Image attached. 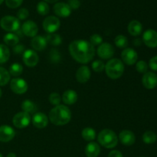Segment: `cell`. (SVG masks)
<instances>
[{"instance_id": "8", "label": "cell", "mask_w": 157, "mask_h": 157, "mask_svg": "<svg viewBox=\"0 0 157 157\" xmlns=\"http://www.w3.org/2000/svg\"><path fill=\"white\" fill-rule=\"evenodd\" d=\"M10 88L12 91L17 94H23L28 90L29 86L24 79L20 78H15L11 80Z\"/></svg>"}, {"instance_id": "38", "label": "cell", "mask_w": 157, "mask_h": 157, "mask_svg": "<svg viewBox=\"0 0 157 157\" xmlns=\"http://www.w3.org/2000/svg\"><path fill=\"white\" fill-rule=\"evenodd\" d=\"M89 42L92 44L93 46L96 45H101L103 43V38L98 34H94L90 36V41Z\"/></svg>"}, {"instance_id": "27", "label": "cell", "mask_w": 157, "mask_h": 157, "mask_svg": "<svg viewBox=\"0 0 157 157\" xmlns=\"http://www.w3.org/2000/svg\"><path fill=\"white\" fill-rule=\"evenodd\" d=\"M143 141L146 144H153L156 142L157 135L153 131L148 130L146 131L143 135Z\"/></svg>"}, {"instance_id": "46", "label": "cell", "mask_w": 157, "mask_h": 157, "mask_svg": "<svg viewBox=\"0 0 157 157\" xmlns=\"http://www.w3.org/2000/svg\"><path fill=\"white\" fill-rule=\"evenodd\" d=\"M58 0H44V2L47 3H55V2H57Z\"/></svg>"}, {"instance_id": "11", "label": "cell", "mask_w": 157, "mask_h": 157, "mask_svg": "<svg viewBox=\"0 0 157 157\" xmlns=\"http://www.w3.org/2000/svg\"><path fill=\"white\" fill-rule=\"evenodd\" d=\"M98 55L104 60L110 59L114 55V48L107 42H103L98 48Z\"/></svg>"}, {"instance_id": "15", "label": "cell", "mask_w": 157, "mask_h": 157, "mask_svg": "<svg viewBox=\"0 0 157 157\" xmlns=\"http://www.w3.org/2000/svg\"><path fill=\"white\" fill-rule=\"evenodd\" d=\"M15 131L10 126H0V142H9L15 137Z\"/></svg>"}, {"instance_id": "44", "label": "cell", "mask_w": 157, "mask_h": 157, "mask_svg": "<svg viewBox=\"0 0 157 157\" xmlns=\"http://www.w3.org/2000/svg\"><path fill=\"white\" fill-rule=\"evenodd\" d=\"M107 157H124L121 152H120L119 150H112L111 152H110V153L108 154Z\"/></svg>"}, {"instance_id": "31", "label": "cell", "mask_w": 157, "mask_h": 157, "mask_svg": "<svg viewBox=\"0 0 157 157\" xmlns=\"http://www.w3.org/2000/svg\"><path fill=\"white\" fill-rule=\"evenodd\" d=\"M23 71V67L18 63H14L9 67V74L14 77H18L21 75Z\"/></svg>"}, {"instance_id": "20", "label": "cell", "mask_w": 157, "mask_h": 157, "mask_svg": "<svg viewBox=\"0 0 157 157\" xmlns=\"http://www.w3.org/2000/svg\"><path fill=\"white\" fill-rule=\"evenodd\" d=\"M47 39L41 35H36L32 39V47L35 51H43L47 46Z\"/></svg>"}, {"instance_id": "13", "label": "cell", "mask_w": 157, "mask_h": 157, "mask_svg": "<svg viewBox=\"0 0 157 157\" xmlns=\"http://www.w3.org/2000/svg\"><path fill=\"white\" fill-rule=\"evenodd\" d=\"M142 83L144 87L149 90L154 89L157 86V75L154 72L147 71L144 74L142 78Z\"/></svg>"}, {"instance_id": "48", "label": "cell", "mask_w": 157, "mask_h": 157, "mask_svg": "<svg viewBox=\"0 0 157 157\" xmlns=\"http://www.w3.org/2000/svg\"><path fill=\"white\" fill-rule=\"evenodd\" d=\"M2 95V90H1V89H0V98H1Z\"/></svg>"}, {"instance_id": "49", "label": "cell", "mask_w": 157, "mask_h": 157, "mask_svg": "<svg viewBox=\"0 0 157 157\" xmlns=\"http://www.w3.org/2000/svg\"><path fill=\"white\" fill-rule=\"evenodd\" d=\"M3 2H4V0H0V5H1Z\"/></svg>"}, {"instance_id": "17", "label": "cell", "mask_w": 157, "mask_h": 157, "mask_svg": "<svg viewBox=\"0 0 157 157\" xmlns=\"http://www.w3.org/2000/svg\"><path fill=\"white\" fill-rule=\"evenodd\" d=\"M53 10L55 15L61 18H67L71 13V9L69 7L67 3L58 2L54 6Z\"/></svg>"}, {"instance_id": "1", "label": "cell", "mask_w": 157, "mask_h": 157, "mask_svg": "<svg viewBox=\"0 0 157 157\" xmlns=\"http://www.w3.org/2000/svg\"><path fill=\"white\" fill-rule=\"evenodd\" d=\"M68 48L72 58L81 64H87L94 58V46L86 40H75Z\"/></svg>"}, {"instance_id": "30", "label": "cell", "mask_w": 157, "mask_h": 157, "mask_svg": "<svg viewBox=\"0 0 157 157\" xmlns=\"http://www.w3.org/2000/svg\"><path fill=\"white\" fill-rule=\"evenodd\" d=\"M21 109H22L23 111L28 113H33L35 110V108H36L35 103L32 102L30 100H25V101H23V102L21 103Z\"/></svg>"}, {"instance_id": "35", "label": "cell", "mask_w": 157, "mask_h": 157, "mask_svg": "<svg viewBox=\"0 0 157 157\" xmlns=\"http://www.w3.org/2000/svg\"><path fill=\"white\" fill-rule=\"evenodd\" d=\"M91 66L93 70L98 73H101L105 68V64H104V61L101 60H96V61H93Z\"/></svg>"}, {"instance_id": "18", "label": "cell", "mask_w": 157, "mask_h": 157, "mask_svg": "<svg viewBox=\"0 0 157 157\" xmlns=\"http://www.w3.org/2000/svg\"><path fill=\"white\" fill-rule=\"evenodd\" d=\"M32 124L34 127L38 129H44L45 128L48 124V119L46 114L44 113L38 112L34 114L32 117Z\"/></svg>"}, {"instance_id": "36", "label": "cell", "mask_w": 157, "mask_h": 157, "mask_svg": "<svg viewBox=\"0 0 157 157\" xmlns=\"http://www.w3.org/2000/svg\"><path fill=\"white\" fill-rule=\"evenodd\" d=\"M136 69L139 73L140 74H145L147 72L148 70V64L145 61H139L136 62Z\"/></svg>"}, {"instance_id": "32", "label": "cell", "mask_w": 157, "mask_h": 157, "mask_svg": "<svg viewBox=\"0 0 157 157\" xmlns=\"http://www.w3.org/2000/svg\"><path fill=\"white\" fill-rule=\"evenodd\" d=\"M115 44L117 47L120 48H126L128 44V39L127 37L124 35H119L115 38L114 39Z\"/></svg>"}, {"instance_id": "33", "label": "cell", "mask_w": 157, "mask_h": 157, "mask_svg": "<svg viewBox=\"0 0 157 157\" xmlns=\"http://www.w3.org/2000/svg\"><path fill=\"white\" fill-rule=\"evenodd\" d=\"M49 10V6L48 5L47 2H45L44 1L39 2L37 5V12L39 15H46L48 14Z\"/></svg>"}, {"instance_id": "3", "label": "cell", "mask_w": 157, "mask_h": 157, "mask_svg": "<svg viewBox=\"0 0 157 157\" xmlns=\"http://www.w3.org/2000/svg\"><path fill=\"white\" fill-rule=\"evenodd\" d=\"M106 75L113 80L118 79L123 75L124 71V63L118 58H112L105 64Z\"/></svg>"}, {"instance_id": "5", "label": "cell", "mask_w": 157, "mask_h": 157, "mask_svg": "<svg viewBox=\"0 0 157 157\" xmlns=\"http://www.w3.org/2000/svg\"><path fill=\"white\" fill-rule=\"evenodd\" d=\"M0 26L5 31L9 32H15L19 29L20 21L16 17L6 15L0 20Z\"/></svg>"}, {"instance_id": "22", "label": "cell", "mask_w": 157, "mask_h": 157, "mask_svg": "<svg viewBox=\"0 0 157 157\" xmlns=\"http://www.w3.org/2000/svg\"><path fill=\"white\" fill-rule=\"evenodd\" d=\"M84 152L87 157H98L101 153V147L97 143L90 142L86 146Z\"/></svg>"}, {"instance_id": "42", "label": "cell", "mask_w": 157, "mask_h": 157, "mask_svg": "<svg viewBox=\"0 0 157 157\" xmlns=\"http://www.w3.org/2000/svg\"><path fill=\"white\" fill-rule=\"evenodd\" d=\"M149 67L154 71H157V55L150 58L149 61Z\"/></svg>"}, {"instance_id": "14", "label": "cell", "mask_w": 157, "mask_h": 157, "mask_svg": "<svg viewBox=\"0 0 157 157\" xmlns=\"http://www.w3.org/2000/svg\"><path fill=\"white\" fill-rule=\"evenodd\" d=\"M21 31L26 36L34 38L35 36H36L37 33H38V28L36 23L34 22L33 21L29 20L23 23L22 26H21Z\"/></svg>"}, {"instance_id": "37", "label": "cell", "mask_w": 157, "mask_h": 157, "mask_svg": "<svg viewBox=\"0 0 157 157\" xmlns=\"http://www.w3.org/2000/svg\"><path fill=\"white\" fill-rule=\"evenodd\" d=\"M49 101L51 104L54 106H58L59 105L61 101V97L60 96L59 94L56 93V92H53L50 94L49 96Z\"/></svg>"}, {"instance_id": "51", "label": "cell", "mask_w": 157, "mask_h": 157, "mask_svg": "<svg viewBox=\"0 0 157 157\" xmlns=\"http://www.w3.org/2000/svg\"><path fill=\"white\" fill-rule=\"evenodd\" d=\"M141 157H144V156H141Z\"/></svg>"}, {"instance_id": "28", "label": "cell", "mask_w": 157, "mask_h": 157, "mask_svg": "<svg viewBox=\"0 0 157 157\" xmlns=\"http://www.w3.org/2000/svg\"><path fill=\"white\" fill-rule=\"evenodd\" d=\"M45 38L47 39V42L52 44V45L58 46L62 43V38H61V35H58V34H48V35H47V36Z\"/></svg>"}, {"instance_id": "19", "label": "cell", "mask_w": 157, "mask_h": 157, "mask_svg": "<svg viewBox=\"0 0 157 157\" xmlns=\"http://www.w3.org/2000/svg\"><path fill=\"white\" fill-rule=\"evenodd\" d=\"M90 71L87 66H81L76 72V79L78 82L84 84L87 82L90 78Z\"/></svg>"}, {"instance_id": "10", "label": "cell", "mask_w": 157, "mask_h": 157, "mask_svg": "<svg viewBox=\"0 0 157 157\" xmlns=\"http://www.w3.org/2000/svg\"><path fill=\"white\" fill-rule=\"evenodd\" d=\"M143 41L150 48H157V32L154 29H147L143 35Z\"/></svg>"}, {"instance_id": "45", "label": "cell", "mask_w": 157, "mask_h": 157, "mask_svg": "<svg viewBox=\"0 0 157 157\" xmlns=\"http://www.w3.org/2000/svg\"><path fill=\"white\" fill-rule=\"evenodd\" d=\"M133 44H134L135 45H136V46L140 45V44H141V41H140V39H136V40H134V43H133Z\"/></svg>"}, {"instance_id": "16", "label": "cell", "mask_w": 157, "mask_h": 157, "mask_svg": "<svg viewBox=\"0 0 157 157\" xmlns=\"http://www.w3.org/2000/svg\"><path fill=\"white\" fill-rule=\"evenodd\" d=\"M118 140L124 146L130 147V146H132L133 144H135V142H136V136H135L134 133L132 131H130V130H124L120 133Z\"/></svg>"}, {"instance_id": "2", "label": "cell", "mask_w": 157, "mask_h": 157, "mask_svg": "<svg viewBox=\"0 0 157 157\" xmlns=\"http://www.w3.org/2000/svg\"><path fill=\"white\" fill-rule=\"evenodd\" d=\"M48 117L51 122L55 125L63 126L70 122L71 112L66 105L59 104L51 110Z\"/></svg>"}, {"instance_id": "25", "label": "cell", "mask_w": 157, "mask_h": 157, "mask_svg": "<svg viewBox=\"0 0 157 157\" xmlns=\"http://www.w3.org/2000/svg\"><path fill=\"white\" fill-rule=\"evenodd\" d=\"M83 139L88 142H92L96 138V131L91 127H86L81 132Z\"/></svg>"}, {"instance_id": "23", "label": "cell", "mask_w": 157, "mask_h": 157, "mask_svg": "<svg viewBox=\"0 0 157 157\" xmlns=\"http://www.w3.org/2000/svg\"><path fill=\"white\" fill-rule=\"evenodd\" d=\"M128 32L132 36H138L143 32V25L137 20H133L128 25Z\"/></svg>"}, {"instance_id": "7", "label": "cell", "mask_w": 157, "mask_h": 157, "mask_svg": "<svg viewBox=\"0 0 157 157\" xmlns=\"http://www.w3.org/2000/svg\"><path fill=\"white\" fill-rule=\"evenodd\" d=\"M30 115H29V113H25L24 111L16 113L12 119V123H13L14 126L18 129L25 128L30 124Z\"/></svg>"}, {"instance_id": "34", "label": "cell", "mask_w": 157, "mask_h": 157, "mask_svg": "<svg viewBox=\"0 0 157 157\" xmlns=\"http://www.w3.org/2000/svg\"><path fill=\"white\" fill-rule=\"evenodd\" d=\"M49 59H50L51 62L52 63L60 62L61 59V53H59V52L56 49H52L49 53Z\"/></svg>"}, {"instance_id": "24", "label": "cell", "mask_w": 157, "mask_h": 157, "mask_svg": "<svg viewBox=\"0 0 157 157\" xmlns=\"http://www.w3.org/2000/svg\"><path fill=\"white\" fill-rule=\"evenodd\" d=\"M3 41L6 44V46L8 45L14 47V46L18 44L19 38H18L17 35L12 33V32H9V33H7L6 35H4V37H3Z\"/></svg>"}, {"instance_id": "29", "label": "cell", "mask_w": 157, "mask_h": 157, "mask_svg": "<svg viewBox=\"0 0 157 157\" xmlns=\"http://www.w3.org/2000/svg\"><path fill=\"white\" fill-rule=\"evenodd\" d=\"M10 81V74L2 67H0V87L6 85Z\"/></svg>"}, {"instance_id": "26", "label": "cell", "mask_w": 157, "mask_h": 157, "mask_svg": "<svg viewBox=\"0 0 157 157\" xmlns=\"http://www.w3.org/2000/svg\"><path fill=\"white\" fill-rule=\"evenodd\" d=\"M10 58V51L6 44H0V64L7 62Z\"/></svg>"}, {"instance_id": "47", "label": "cell", "mask_w": 157, "mask_h": 157, "mask_svg": "<svg viewBox=\"0 0 157 157\" xmlns=\"http://www.w3.org/2000/svg\"><path fill=\"white\" fill-rule=\"evenodd\" d=\"M7 157H16V155L14 153H9V154L7 155Z\"/></svg>"}, {"instance_id": "41", "label": "cell", "mask_w": 157, "mask_h": 157, "mask_svg": "<svg viewBox=\"0 0 157 157\" xmlns=\"http://www.w3.org/2000/svg\"><path fill=\"white\" fill-rule=\"evenodd\" d=\"M67 5H68L71 10L72 9L76 10L81 6V2L79 0H69Z\"/></svg>"}, {"instance_id": "12", "label": "cell", "mask_w": 157, "mask_h": 157, "mask_svg": "<svg viewBox=\"0 0 157 157\" xmlns=\"http://www.w3.org/2000/svg\"><path fill=\"white\" fill-rule=\"evenodd\" d=\"M22 59L25 64L29 67H35V65H37L38 61H39L38 54L34 50H31V49L25 51L24 53H23Z\"/></svg>"}, {"instance_id": "6", "label": "cell", "mask_w": 157, "mask_h": 157, "mask_svg": "<svg viewBox=\"0 0 157 157\" xmlns=\"http://www.w3.org/2000/svg\"><path fill=\"white\" fill-rule=\"evenodd\" d=\"M60 26H61V21L59 18L53 15L48 16L43 21V29L48 34L55 33L59 29Z\"/></svg>"}, {"instance_id": "4", "label": "cell", "mask_w": 157, "mask_h": 157, "mask_svg": "<svg viewBox=\"0 0 157 157\" xmlns=\"http://www.w3.org/2000/svg\"><path fill=\"white\" fill-rule=\"evenodd\" d=\"M98 140L99 144L107 149L114 148L118 144V136L110 129L101 130L98 134Z\"/></svg>"}, {"instance_id": "9", "label": "cell", "mask_w": 157, "mask_h": 157, "mask_svg": "<svg viewBox=\"0 0 157 157\" xmlns=\"http://www.w3.org/2000/svg\"><path fill=\"white\" fill-rule=\"evenodd\" d=\"M121 58L123 62L127 65H133L136 64L138 59V54L134 49L131 48H126L121 53Z\"/></svg>"}, {"instance_id": "40", "label": "cell", "mask_w": 157, "mask_h": 157, "mask_svg": "<svg viewBox=\"0 0 157 157\" xmlns=\"http://www.w3.org/2000/svg\"><path fill=\"white\" fill-rule=\"evenodd\" d=\"M29 16V12L25 8L20 9L17 12V18L18 20H25Z\"/></svg>"}, {"instance_id": "21", "label": "cell", "mask_w": 157, "mask_h": 157, "mask_svg": "<svg viewBox=\"0 0 157 157\" xmlns=\"http://www.w3.org/2000/svg\"><path fill=\"white\" fill-rule=\"evenodd\" d=\"M62 101L66 105H72L78 101V94L74 90H67L62 95Z\"/></svg>"}, {"instance_id": "43", "label": "cell", "mask_w": 157, "mask_h": 157, "mask_svg": "<svg viewBox=\"0 0 157 157\" xmlns=\"http://www.w3.org/2000/svg\"><path fill=\"white\" fill-rule=\"evenodd\" d=\"M24 48L25 47L21 44H16L15 46H14L13 48V52L15 54H21L24 53Z\"/></svg>"}, {"instance_id": "39", "label": "cell", "mask_w": 157, "mask_h": 157, "mask_svg": "<svg viewBox=\"0 0 157 157\" xmlns=\"http://www.w3.org/2000/svg\"><path fill=\"white\" fill-rule=\"evenodd\" d=\"M6 6L10 9H16L23 2V0H5Z\"/></svg>"}, {"instance_id": "50", "label": "cell", "mask_w": 157, "mask_h": 157, "mask_svg": "<svg viewBox=\"0 0 157 157\" xmlns=\"http://www.w3.org/2000/svg\"><path fill=\"white\" fill-rule=\"evenodd\" d=\"M0 157H2V155L1 153H0Z\"/></svg>"}]
</instances>
